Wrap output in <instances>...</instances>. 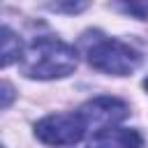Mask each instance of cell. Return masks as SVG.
Listing matches in <instances>:
<instances>
[{
    "label": "cell",
    "mask_w": 148,
    "mask_h": 148,
    "mask_svg": "<svg viewBox=\"0 0 148 148\" xmlns=\"http://www.w3.org/2000/svg\"><path fill=\"white\" fill-rule=\"evenodd\" d=\"M79 113L86 123V130L95 127V132H97V130L113 127L116 123H120L127 116V104L116 97H95V99L86 102L79 109Z\"/></svg>",
    "instance_id": "obj_4"
},
{
    "label": "cell",
    "mask_w": 148,
    "mask_h": 148,
    "mask_svg": "<svg viewBox=\"0 0 148 148\" xmlns=\"http://www.w3.org/2000/svg\"><path fill=\"white\" fill-rule=\"evenodd\" d=\"M21 69L30 79H62L76 69V51L62 39L37 37L21 56Z\"/></svg>",
    "instance_id": "obj_1"
},
{
    "label": "cell",
    "mask_w": 148,
    "mask_h": 148,
    "mask_svg": "<svg viewBox=\"0 0 148 148\" xmlns=\"http://www.w3.org/2000/svg\"><path fill=\"white\" fill-rule=\"evenodd\" d=\"M143 88H146V90H148V79H146V81H143Z\"/></svg>",
    "instance_id": "obj_10"
},
{
    "label": "cell",
    "mask_w": 148,
    "mask_h": 148,
    "mask_svg": "<svg viewBox=\"0 0 148 148\" xmlns=\"http://www.w3.org/2000/svg\"><path fill=\"white\" fill-rule=\"evenodd\" d=\"M88 148H141V134L127 127H104L92 134Z\"/></svg>",
    "instance_id": "obj_5"
},
{
    "label": "cell",
    "mask_w": 148,
    "mask_h": 148,
    "mask_svg": "<svg viewBox=\"0 0 148 148\" xmlns=\"http://www.w3.org/2000/svg\"><path fill=\"white\" fill-rule=\"evenodd\" d=\"M86 134V123L79 111L72 113H51L42 118L35 125V136L46 143V146H74L83 139Z\"/></svg>",
    "instance_id": "obj_3"
},
{
    "label": "cell",
    "mask_w": 148,
    "mask_h": 148,
    "mask_svg": "<svg viewBox=\"0 0 148 148\" xmlns=\"http://www.w3.org/2000/svg\"><path fill=\"white\" fill-rule=\"evenodd\" d=\"M141 56L125 42L120 39H97L90 49H88V62L104 74H113V76H125L130 72H134L139 67Z\"/></svg>",
    "instance_id": "obj_2"
},
{
    "label": "cell",
    "mask_w": 148,
    "mask_h": 148,
    "mask_svg": "<svg viewBox=\"0 0 148 148\" xmlns=\"http://www.w3.org/2000/svg\"><path fill=\"white\" fill-rule=\"evenodd\" d=\"M51 9H56V12H81V9H86V5H51Z\"/></svg>",
    "instance_id": "obj_9"
},
{
    "label": "cell",
    "mask_w": 148,
    "mask_h": 148,
    "mask_svg": "<svg viewBox=\"0 0 148 148\" xmlns=\"http://www.w3.org/2000/svg\"><path fill=\"white\" fill-rule=\"evenodd\" d=\"M14 97H16V90H14L7 81H0V109L9 106V104L14 102Z\"/></svg>",
    "instance_id": "obj_7"
},
{
    "label": "cell",
    "mask_w": 148,
    "mask_h": 148,
    "mask_svg": "<svg viewBox=\"0 0 148 148\" xmlns=\"http://www.w3.org/2000/svg\"><path fill=\"white\" fill-rule=\"evenodd\" d=\"M21 56H23L21 37H18L12 28L0 25V67H7V65L18 62Z\"/></svg>",
    "instance_id": "obj_6"
},
{
    "label": "cell",
    "mask_w": 148,
    "mask_h": 148,
    "mask_svg": "<svg viewBox=\"0 0 148 148\" xmlns=\"http://www.w3.org/2000/svg\"><path fill=\"white\" fill-rule=\"evenodd\" d=\"M0 148H2V143H0Z\"/></svg>",
    "instance_id": "obj_11"
},
{
    "label": "cell",
    "mask_w": 148,
    "mask_h": 148,
    "mask_svg": "<svg viewBox=\"0 0 148 148\" xmlns=\"http://www.w3.org/2000/svg\"><path fill=\"white\" fill-rule=\"evenodd\" d=\"M120 9L127 12V14H136V18L148 16V5H120Z\"/></svg>",
    "instance_id": "obj_8"
}]
</instances>
